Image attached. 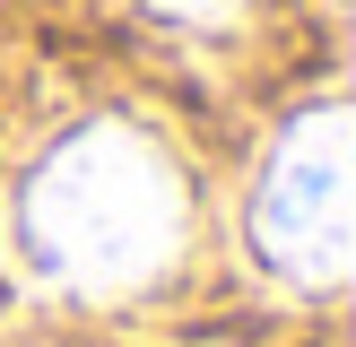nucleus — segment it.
Returning <instances> with one entry per match:
<instances>
[{
	"instance_id": "obj_3",
	"label": "nucleus",
	"mask_w": 356,
	"mask_h": 347,
	"mask_svg": "<svg viewBox=\"0 0 356 347\" xmlns=\"http://www.w3.org/2000/svg\"><path fill=\"white\" fill-rule=\"evenodd\" d=\"M148 9H156V17H174V26H226L243 0H148Z\"/></svg>"
},
{
	"instance_id": "obj_2",
	"label": "nucleus",
	"mask_w": 356,
	"mask_h": 347,
	"mask_svg": "<svg viewBox=\"0 0 356 347\" xmlns=\"http://www.w3.org/2000/svg\"><path fill=\"white\" fill-rule=\"evenodd\" d=\"M348 104H305L270 139L243 200V243L252 260L296 295H330L356 260V208H348Z\"/></svg>"
},
{
	"instance_id": "obj_1",
	"label": "nucleus",
	"mask_w": 356,
	"mask_h": 347,
	"mask_svg": "<svg viewBox=\"0 0 356 347\" xmlns=\"http://www.w3.org/2000/svg\"><path fill=\"white\" fill-rule=\"evenodd\" d=\"M191 191L139 121H79L17 183V260L52 295H139L183 260Z\"/></svg>"
}]
</instances>
